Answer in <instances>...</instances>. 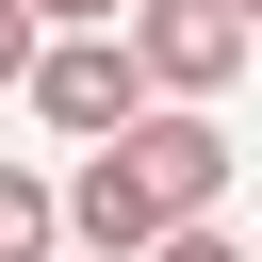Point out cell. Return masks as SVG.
Here are the masks:
<instances>
[{"mask_svg": "<svg viewBox=\"0 0 262 262\" xmlns=\"http://www.w3.org/2000/svg\"><path fill=\"white\" fill-rule=\"evenodd\" d=\"M16 98H33L49 131H82V147H98V131H115V115L147 98V82H131V49H115V33H33V66H16Z\"/></svg>", "mask_w": 262, "mask_h": 262, "instance_id": "obj_3", "label": "cell"}, {"mask_svg": "<svg viewBox=\"0 0 262 262\" xmlns=\"http://www.w3.org/2000/svg\"><path fill=\"white\" fill-rule=\"evenodd\" d=\"M229 164H246V147H229V115H213V98H164V115H115V131L82 147V180H66L49 213H66V229H82L98 262H147L164 229L229 213Z\"/></svg>", "mask_w": 262, "mask_h": 262, "instance_id": "obj_1", "label": "cell"}, {"mask_svg": "<svg viewBox=\"0 0 262 262\" xmlns=\"http://www.w3.org/2000/svg\"><path fill=\"white\" fill-rule=\"evenodd\" d=\"M16 66H33V0H0V98H16Z\"/></svg>", "mask_w": 262, "mask_h": 262, "instance_id": "obj_7", "label": "cell"}, {"mask_svg": "<svg viewBox=\"0 0 262 262\" xmlns=\"http://www.w3.org/2000/svg\"><path fill=\"white\" fill-rule=\"evenodd\" d=\"M131 0H33V33H115Z\"/></svg>", "mask_w": 262, "mask_h": 262, "instance_id": "obj_6", "label": "cell"}, {"mask_svg": "<svg viewBox=\"0 0 262 262\" xmlns=\"http://www.w3.org/2000/svg\"><path fill=\"white\" fill-rule=\"evenodd\" d=\"M66 246V213H49V180L33 164H0V262H49Z\"/></svg>", "mask_w": 262, "mask_h": 262, "instance_id": "obj_4", "label": "cell"}, {"mask_svg": "<svg viewBox=\"0 0 262 262\" xmlns=\"http://www.w3.org/2000/svg\"><path fill=\"white\" fill-rule=\"evenodd\" d=\"M147 262H246V246H229V229H213V213H196V229H164V246H147Z\"/></svg>", "mask_w": 262, "mask_h": 262, "instance_id": "obj_5", "label": "cell"}, {"mask_svg": "<svg viewBox=\"0 0 262 262\" xmlns=\"http://www.w3.org/2000/svg\"><path fill=\"white\" fill-rule=\"evenodd\" d=\"M115 49H131V82H147V98H229V82H246V49H262V16H246V0H131V16H115Z\"/></svg>", "mask_w": 262, "mask_h": 262, "instance_id": "obj_2", "label": "cell"}]
</instances>
